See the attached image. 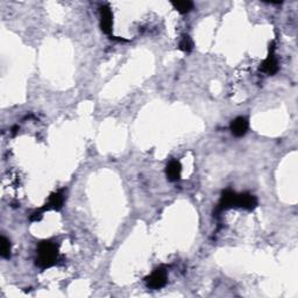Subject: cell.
Segmentation results:
<instances>
[{"label":"cell","mask_w":298,"mask_h":298,"mask_svg":"<svg viewBox=\"0 0 298 298\" xmlns=\"http://www.w3.org/2000/svg\"><path fill=\"white\" fill-rule=\"evenodd\" d=\"M181 173H182V166L178 161L173 160L168 163L166 168V174L169 181L176 182L181 178Z\"/></svg>","instance_id":"obj_9"},{"label":"cell","mask_w":298,"mask_h":298,"mask_svg":"<svg viewBox=\"0 0 298 298\" xmlns=\"http://www.w3.org/2000/svg\"><path fill=\"white\" fill-rule=\"evenodd\" d=\"M275 46L273 43L269 48V55L261 64V71L267 74H274L278 71V61L275 56Z\"/></svg>","instance_id":"obj_3"},{"label":"cell","mask_w":298,"mask_h":298,"mask_svg":"<svg viewBox=\"0 0 298 298\" xmlns=\"http://www.w3.org/2000/svg\"><path fill=\"white\" fill-rule=\"evenodd\" d=\"M168 281V273L166 268L160 267V268L155 269L148 277H146V283L147 287L150 289H161L167 284Z\"/></svg>","instance_id":"obj_2"},{"label":"cell","mask_w":298,"mask_h":298,"mask_svg":"<svg viewBox=\"0 0 298 298\" xmlns=\"http://www.w3.org/2000/svg\"><path fill=\"white\" fill-rule=\"evenodd\" d=\"M100 27L101 30L107 35L112 33V26H113V15H112V11L108 6L104 5L101 6L100 9Z\"/></svg>","instance_id":"obj_4"},{"label":"cell","mask_w":298,"mask_h":298,"mask_svg":"<svg viewBox=\"0 0 298 298\" xmlns=\"http://www.w3.org/2000/svg\"><path fill=\"white\" fill-rule=\"evenodd\" d=\"M257 206V199L255 196L247 194H240L237 195V203H235V207H241V209L246 210H253Z\"/></svg>","instance_id":"obj_7"},{"label":"cell","mask_w":298,"mask_h":298,"mask_svg":"<svg viewBox=\"0 0 298 298\" xmlns=\"http://www.w3.org/2000/svg\"><path fill=\"white\" fill-rule=\"evenodd\" d=\"M237 195L235 192L231 190H226L223 192L222 198L219 200L218 209L220 211L231 209V207H235V203H237Z\"/></svg>","instance_id":"obj_8"},{"label":"cell","mask_w":298,"mask_h":298,"mask_svg":"<svg viewBox=\"0 0 298 298\" xmlns=\"http://www.w3.org/2000/svg\"><path fill=\"white\" fill-rule=\"evenodd\" d=\"M64 204V192L63 190H58L52 194L50 197H49L48 201H47L45 206L42 207L43 212H46V211L48 210H61L62 207H63Z\"/></svg>","instance_id":"obj_5"},{"label":"cell","mask_w":298,"mask_h":298,"mask_svg":"<svg viewBox=\"0 0 298 298\" xmlns=\"http://www.w3.org/2000/svg\"><path fill=\"white\" fill-rule=\"evenodd\" d=\"M172 5L177 12L181 14L189 13L192 8H194V2L192 1H173Z\"/></svg>","instance_id":"obj_10"},{"label":"cell","mask_w":298,"mask_h":298,"mask_svg":"<svg viewBox=\"0 0 298 298\" xmlns=\"http://www.w3.org/2000/svg\"><path fill=\"white\" fill-rule=\"evenodd\" d=\"M248 127H249V123H248V119L245 117H238L237 119H234L231 123V126H229V128H231V132L233 135L238 136V138H240V136H244L247 133Z\"/></svg>","instance_id":"obj_6"},{"label":"cell","mask_w":298,"mask_h":298,"mask_svg":"<svg viewBox=\"0 0 298 298\" xmlns=\"http://www.w3.org/2000/svg\"><path fill=\"white\" fill-rule=\"evenodd\" d=\"M58 257L57 247L51 241H42L37 246L36 266L41 269L50 268L56 263Z\"/></svg>","instance_id":"obj_1"},{"label":"cell","mask_w":298,"mask_h":298,"mask_svg":"<svg viewBox=\"0 0 298 298\" xmlns=\"http://www.w3.org/2000/svg\"><path fill=\"white\" fill-rule=\"evenodd\" d=\"M0 255L2 259H9L11 256V242L4 235L0 238Z\"/></svg>","instance_id":"obj_11"},{"label":"cell","mask_w":298,"mask_h":298,"mask_svg":"<svg viewBox=\"0 0 298 298\" xmlns=\"http://www.w3.org/2000/svg\"><path fill=\"white\" fill-rule=\"evenodd\" d=\"M179 49L182 51L190 52L194 49V42H192L191 37L189 35H183L181 41H179Z\"/></svg>","instance_id":"obj_12"}]
</instances>
